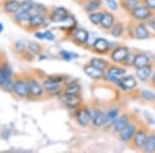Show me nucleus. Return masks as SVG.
Returning <instances> with one entry per match:
<instances>
[{
    "label": "nucleus",
    "instance_id": "dca6fc26",
    "mask_svg": "<svg viewBox=\"0 0 155 153\" xmlns=\"http://www.w3.org/2000/svg\"><path fill=\"white\" fill-rule=\"evenodd\" d=\"M92 50L95 52L96 54L104 55L109 52L110 50V42L104 38H96L92 45Z\"/></svg>",
    "mask_w": 155,
    "mask_h": 153
},
{
    "label": "nucleus",
    "instance_id": "09e8293b",
    "mask_svg": "<svg viewBox=\"0 0 155 153\" xmlns=\"http://www.w3.org/2000/svg\"><path fill=\"white\" fill-rule=\"evenodd\" d=\"M4 64H5V62H3V60H2L1 58H0V69H1V67L3 66Z\"/></svg>",
    "mask_w": 155,
    "mask_h": 153
},
{
    "label": "nucleus",
    "instance_id": "20e7f679",
    "mask_svg": "<svg viewBox=\"0 0 155 153\" xmlns=\"http://www.w3.org/2000/svg\"><path fill=\"white\" fill-rule=\"evenodd\" d=\"M130 16L132 17V19H134L136 21L139 22L148 21L153 16V12L151 9H149L146 5H137L130 12Z\"/></svg>",
    "mask_w": 155,
    "mask_h": 153
},
{
    "label": "nucleus",
    "instance_id": "f03ea898",
    "mask_svg": "<svg viewBox=\"0 0 155 153\" xmlns=\"http://www.w3.org/2000/svg\"><path fill=\"white\" fill-rule=\"evenodd\" d=\"M126 75V69L124 67L117 66V65H110L107 69L104 72V80L117 84L120 80Z\"/></svg>",
    "mask_w": 155,
    "mask_h": 153
},
{
    "label": "nucleus",
    "instance_id": "412c9836",
    "mask_svg": "<svg viewBox=\"0 0 155 153\" xmlns=\"http://www.w3.org/2000/svg\"><path fill=\"white\" fill-rule=\"evenodd\" d=\"M115 24V16L114 14L110 12H104V16H102L101 22V27L104 30H111Z\"/></svg>",
    "mask_w": 155,
    "mask_h": 153
},
{
    "label": "nucleus",
    "instance_id": "393cba45",
    "mask_svg": "<svg viewBox=\"0 0 155 153\" xmlns=\"http://www.w3.org/2000/svg\"><path fill=\"white\" fill-rule=\"evenodd\" d=\"M136 75L140 81H142V82L148 81V79L152 75V65L150 64V65H147V66L142 67V68L137 69Z\"/></svg>",
    "mask_w": 155,
    "mask_h": 153
},
{
    "label": "nucleus",
    "instance_id": "ea45409f",
    "mask_svg": "<svg viewBox=\"0 0 155 153\" xmlns=\"http://www.w3.org/2000/svg\"><path fill=\"white\" fill-rule=\"evenodd\" d=\"M60 56L62 57L65 61H71L74 58H77L78 55L71 53V52H67V51H61L60 52Z\"/></svg>",
    "mask_w": 155,
    "mask_h": 153
},
{
    "label": "nucleus",
    "instance_id": "0eeeda50",
    "mask_svg": "<svg viewBox=\"0 0 155 153\" xmlns=\"http://www.w3.org/2000/svg\"><path fill=\"white\" fill-rule=\"evenodd\" d=\"M130 53L129 49L125 46H119L112 51L111 55V60L114 62V63L117 64H123V62L125 61V59L127 58V56Z\"/></svg>",
    "mask_w": 155,
    "mask_h": 153
},
{
    "label": "nucleus",
    "instance_id": "6e6552de",
    "mask_svg": "<svg viewBox=\"0 0 155 153\" xmlns=\"http://www.w3.org/2000/svg\"><path fill=\"white\" fill-rule=\"evenodd\" d=\"M76 119L77 122L79 123L81 126H88V125L91 123V110H89L88 108L86 107H82L79 108V110L77 111L76 114Z\"/></svg>",
    "mask_w": 155,
    "mask_h": 153
},
{
    "label": "nucleus",
    "instance_id": "37998d69",
    "mask_svg": "<svg viewBox=\"0 0 155 153\" xmlns=\"http://www.w3.org/2000/svg\"><path fill=\"white\" fill-rule=\"evenodd\" d=\"M107 6L112 9V11H117L118 9V2L117 0H106Z\"/></svg>",
    "mask_w": 155,
    "mask_h": 153
},
{
    "label": "nucleus",
    "instance_id": "f257e3e1",
    "mask_svg": "<svg viewBox=\"0 0 155 153\" xmlns=\"http://www.w3.org/2000/svg\"><path fill=\"white\" fill-rule=\"evenodd\" d=\"M64 81V78L62 76H50L42 82V87L45 91L51 96L61 95L63 92L62 89V83Z\"/></svg>",
    "mask_w": 155,
    "mask_h": 153
},
{
    "label": "nucleus",
    "instance_id": "a18cd8bd",
    "mask_svg": "<svg viewBox=\"0 0 155 153\" xmlns=\"http://www.w3.org/2000/svg\"><path fill=\"white\" fill-rule=\"evenodd\" d=\"M148 26H150V28L153 30V32L155 33V18H151L148 20Z\"/></svg>",
    "mask_w": 155,
    "mask_h": 153
},
{
    "label": "nucleus",
    "instance_id": "e433bc0d",
    "mask_svg": "<svg viewBox=\"0 0 155 153\" xmlns=\"http://www.w3.org/2000/svg\"><path fill=\"white\" fill-rule=\"evenodd\" d=\"M34 7V3L32 0H23L21 2V9L20 11H23V12H32Z\"/></svg>",
    "mask_w": 155,
    "mask_h": 153
},
{
    "label": "nucleus",
    "instance_id": "4c0bfd02",
    "mask_svg": "<svg viewBox=\"0 0 155 153\" xmlns=\"http://www.w3.org/2000/svg\"><path fill=\"white\" fill-rule=\"evenodd\" d=\"M141 97L147 101H155V93L150 90H143L141 91Z\"/></svg>",
    "mask_w": 155,
    "mask_h": 153
},
{
    "label": "nucleus",
    "instance_id": "79ce46f5",
    "mask_svg": "<svg viewBox=\"0 0 155 153\" xmlns=\"http://www.w3.org/2000/svg\"><path fill=\"white\" fill-rule=\"evenodd\" d=\"M144 5H146L152 12H155V0H142Z\"/></svg>",
    "mask_w": 155,
    "mask_h": 153
},
{
    "label": "nucleus",
    "instance_id": "f3484780",
    "mask_svg": "<svg viewBox=\"0 0 155 153\" xmlns=\"http://www.w3.org/2000/svg\"><path fill=\"white\" fill-rule=\"evenodd\" d=\"M84 72L92 80H101L104 78V72L97 68L92 64H87L84 66Z\"/></svg>",
    "mask_w": 155,
    "mask_h": 153
},
{
    "label": "nucleus",
    "instance_id": "9d476101",
    "mask_svg": "<svg viewBox=\"0 0 155 153\" xmlns=\"http://www.w3.org/2000/svg\"><path fill=\"white\" fill-rule=\"evenodd\" d=\"M137 129V125L136 123H134V122H129L125 128L119 132L120 140L124 143L130 142L132 140V138H134V134H136Z\"/></svg>",
    "mask_w": 155,
    "mask_h": 153
},
{
    "label": "nucleus",
    "instance_id": "4be33fe9",
    "mask_svg": "<svg viewBox=\"0 0 155 153\" xmlns=\"http://www.w3.org/2000/svg\"><path fill=\"white\" fill-rule=\"evenodd\" d=\"M32 16V14L30 12H23V11H19L16 15H14V22L16 24L20 25V26H25L24 24H28L30 17Z\"/></svg>",
    "mask_w": 155,
    "mask_h": 153
},
{
    "label": "nucleus",
    "instance_id": "aec40b11",
    "mask_svg": "<svg viewBox=\"0 0 155 153\" xmlns=\"http://www.w3.org/2000/svg\"><path fill=\"white\" fill-rule=\"evenodd\" d=\"M118 117H119V108H111L109 111L106 112L104 127H106V128L112 127V125L114 124V122L116 121Z\"/></svg>",
    "mask_w": 155,
    "mask_h": 153
},
{
    "label": "nucleus",
    "instance_id": "473e14b6",
    "mask_svg": "<svg viewBox=\"0 0 155 153\" xmlns=\"http://www.w3.org/2000/svg\"><path fill=\"white\" fill-rule=\"evenodd\" d=\"M27 51L30 52L33 55H38L41 53L42 48L39 44L37 42H29L28 45H27Z\"/></svg>",
    "mask_w": 155,
    "mask_h": 153
},
{
    "label": "nucleus",
    "instance_id": "a211bd4d",
    "mask_svg": "<svg viewBox=\"0 0 155 153\" xmlns=\"http://www.w3.org/2000/svg\"><path fill=\"white\" fill-rule=\"evenodd\" d=\"M134 36L137 39H147L150 37V32L148 28H147V25L144 23H137L134 25Z\"/></svg>",
    "mask_w": 155,
    "mask_h": 153
},
{
    "label": "nucleus",
    "instance_id": "49530a36",
    "mask_svg": "<svg viewBox=\"0 0 155 153\" xmlns=\"http://www.w3.org/2000/svg\"><path fill=\"white\" fill-rule=\"evenodd\" d=\"M35 37L38 39H45V32H35Z\"/></svg>",
    "mask_w": 155,
    "mask_h": 153
},
{
    "label": "nucleus",
    "instance_id": "ddd939ff",
    "mask_svg": "<svg viewBox=\"0 0 155 153\" xmlns=\"http://www.w3.org/2000/svg\"><path fill=\"white\" fill-rule=\"evenodd\" d=\"M61 100L63 104L68 108V109H77L80 108L82 104V97L81 95H65L61 94Z\"/></svg>",
    "mask_w": 155,
    "mask_h": 153
},
{
    "label": "nucleus",
    "instance_id": "f8f14e48",
    "mask_svg": "<svg viewBox=\"0 0 155 153\" xmlns=\"http://www.w3.org/2000/svg\"><path fill=\"white\" fill-rule=\"evenodd\" d=\"M117 85L124 91H131L134 88H137V82L136 80V78L134 76H124L120 81L117 83Z\"/></svg>",
    "mask_w": 155,
    "mask_h": 153
},
{
    "label": "nucleus",
    "instance_id": "5701e85b",
    "mask_svg": "<svg viewBox=\"0 0 155 153\" xmlns=\"http://www.w3.org/2000/svg\"><path fill=\"white\" fill-rule=\"evenodd\" d=\"M44 18L45 17H41L39 15L32 14L26 27L30 30H36L41 28V27H42V24H44Z\"/></svg>",
    "mask_w": 155,
    "mask_h": 153
},
{
    "label": "nucleus",
    "instance_id": "2f4dec72",
    "mask_svg": "<svg viewBox=\"0 0 155 153\" xmlns=\"http://www.w3.org/2000/svg\"><path fill=\"white\" fill-rule=\"evenodd\" d=\"M143 151L148 153L155 152V134H150L148 135V139L146 141Z\"/></svg>",
    "mask_w": 155,
    "mask_h": 153
},
{
    "label": "nucleus",
    "instance_id": "c756f323",
    "mask_svg": "<svg viewBox=\"0 0 155 153\" xmlns=\"http://www.w3.org/2000/svg\"><path fill=\"white\" fill-rule=\"evenodd\" d=\"M124 30H125V27H124L123 23L117 22V23H115L113 25V27L110 30V32H111V34L114 37H121L124 33Z\"/></svg>",
    "mask_w": 155,
    "mask_h": 153
},
{
    "label": "nucleus",
    "instance_id": "39448f33",
    "mask_svg": "<svg viewBox=\"0 0 155 153\" xmlns=\"http://www.w3.org/2000/svg\"><path fill=\"white\" fill-rule=\"evenodd\" d=\"M27 85H28V92L29 96L31 98H41L44 95V87L42 85L39 84V82L37 80L33 79V78H28L26 79Z\"/></svg>",
    "mask_w": 155,
    "mask_h": 153
},
{
    "label": "nucleus",
    "instance_id": "9b49d317",
    "mask_svg": "<svg viewBox=\"0 0 155 153\" xmlns=\"http://www.w3.org/2000/svg\"><path fill=\"white\" fill-rule=\"evenodd\" d=\"M21 9V2L19 0H3L2 11L5 14L14 16Z\"/></svg>",
    "mask_w": 155,
    "mask_h": 153
},
{
    "label": "nucleus",
    "instance_id": "f704fd0d",
    "mask_svg": "<svg viewBox=\"0 0 155 153\" xmlns=\"http://www.w3.org/2000/svg\"><path fill=\"white\" fill-rule=\"evenodd\" d=\"M14 51L16 54H24L27 51V46L21 41H17L14 42Z\"/></svg>",
    "mask_w": 155,
    "mask_h": 153
},
{
    "label": "nucleus",
    "instance_id": "7ed1b4c3",
    "mask_svg": "<svg viewBox=\"0 0 155 153\" xmlns=\"http://www.w3.org/2000/svg\"><path fill=\"white\" fill-rule=\"evenodd\" d=\"M148 135H149V132L145 127H137L136 134H134V138H132V140H131L134 149L143 150L145 144H146L147 139H148Z\"/></svg>",
    "mask_w": 155,
    "mask_h": 153
},
{
    "label": "nucleus",
    "instance_id": "bb28decb",
    "mask_svg": "<svg viewBox=\"0 0 155 153\" xmlns=\"http://www.w3.org/2000/svg\"><path fill=\"white\" fill-rule=\"evenodd\" d=\"M81 92V87L80 85L76 82H71L69 84H67L63 89L62 94L65 95H79Z\"/></svg>",
    "mask_w": 155,
    "mask_h": 153
},
{
    "label": "nucleus",
    "instance_id": "7c9ffc66",
    "mask_svg": "<svg viewBox=\"0 0 155 153\" xmlns=\"http://www.w3.org/2000/svg\"><path fill=\"white\" fill-rule=\"evenodd\" d=\"M90 64L94 65L95 67H97V68L101 69V71L106 72L107 69V67L110 66V63L107 61V60L104 59H101V58H92L90 59Z\"/></svg>",
    "mask_w": 155,
    "mask_h": 153
},
{
    "label": "nucleus",
    "instance_id": "2eb2a0df",
    "mask_svg": "<svg viewBox=\"0 0 155 153\" xmlns=\"http://www.w3.org/2000/svg\"><path fill=\"white\" fill-rule=\"evenodd\" d=\"M68 16H69L68 11H67L66 8H64V7H56V8H54L53 12L49 15L51 21L55 22V23H59V22L62 23Z\"/></svg>",
    "mask_w": 155,
    "mask_h": 153
},
{
    "label": "nucleus",
    "instance_id": "a878e982",
    "mask_svg": "<svg viewBox=\"0 0 155 153\" xmlns=\"http://www.w3.org/2000/svg\"><path fill=\"white\" fill-rule=\"evenodd\" d=\"M11 78H12V69H11V67L5 63L1 67V69H0V88H1Z\"/></svg>",
    "mask_w": 155,
    "mask_h": 153
},
{
    "label": "nucleus",
    "instance_id": "423d86ee",
    "mask_svg": "<svg viewBox=\"0 0 155 153\" xmlns=\"http://www.w3.org/2000/svg\"><path fill=\"white\" fill-rule=\"evenodd\" d=\"M71 39L72 42L77 46H83L86 45L89 41V32L84 28H77L74 29L71 33Z\"/></svg>",
    "mask_w": 155,
    "mask_h": 153
},
{
    "label": "nucleus",
    "instance_id": "8fccbe9b",
    "mask_svg": "<svg viewBox=\"0 0 155 153\" xmlns=\"http://www.w3.org/2000/svg\"><path fill=\"white\" fill-rule=\"evenodd\" d=\"M2 30H3V26H2V24L0 23V32H1Z\"/></svg>",
    "mask_w": 155,
    "mask_h": 153
},
{
    "label": "nucleus",
    "instance_id": "cd10ccee",
    "mask_svg": "<svg viewBox=\"0 0 155 153\" xmlns=\"http://www.w3.org/2000/svg\"><path fill=\"white\" fill-rule=\"evenodd\" d=\"M139 3L140 0H120V4H121L122 8L129 14L139 5Z\"/></svg>",
    "mask_w": 155,
    "mask_h": 153
},
{
    "label": "nucleus",
    "instance_id": "6ab92c4d",
    "mask_svg": "<svg viewBox=\"0 0 155 153\" xmlns=\"http://www.w3.org/2000/svg\"><path fill=\"white\" fill-rule=\"evenodd\" d=\"M91 123L94 127H101L104 126V118H106V112H104L101 109L91 110Z\"/></svg>",
    "mask_w": 155,
    "mask_h": 153
},
{
    "label": "nucleus",
    "instance_id": "b1692460",
    "mask_svg": "<svg viewBox=\"0 0 155 153\" xmlns=\"http://www.w3.org/2000/svg\"><path fill=\"white\" fill-rule=\"evenodd\" d=\"M150 64H151V61H150V58L146 54H144V53L136 54L134 62V68L139 69V68H142V67L147 66V65H150Z\"/></svg>",
    "mask_w": 155,
    "mask_h": 153
},
{
    "label": "nucleus",
    "instance_id": "c9c22d12",
    "mask_svg": "<svg viewBox=\"0 0 155 153\" xmlns=\"http://www.w3.org/2000/svg\"><path fill=\"white\" fill-rule=\"evenodd\" d=\"M32 11H35V12L34 14H36V15H39V16H41V17H47V16H49V14H48V8H47L45 5H42V4L41 3H37V4H34V7H33V9Z\"/></svg>",
    "mask_w": 155,
    "mask_h": 153
},
{
    "label": "nucleus",
    "instance_id": "de8ad7c7",
    "mask_svg": "<svg viewBox=\"0 0 155 153\" xmlns=\"http://www.w3.org/2000/svg\"><path fill=\"white\" fill-rule=\"evenodd\" d=\"M151 83H152V85L155 87V71H154V74H153V76L151 77Z\"/></svg>",
    "mask_w": 155,
    "mask_h": 153
},
{
    "label": "nucleus",
    "instance_id": "c85d7f7f",
    "mask_svg": "<svg viewBox=\"0 0 155 153\" xmlns=\"http://www.w3.org/2000/svg\"><path fill=\"white\" fill-rule=\"evenodd\" d=\"M101 6V0H90V1H87L86 5L84 6V9L86 12L91 14V12L98 11Z\"/></svg>",
    "mask_w": 155,
    "mask_h": 153
},
{
    "label": "nucleus",
    "instance_id": "c03bdc74",
    "mask_svg": "<svg viewBox=\"0 0 155 153\" xmlns=\"http://www.w3.org/2000/svg\"><path fill=\"white\" fill-rule=\"evenodd\" d=\"M45 39H47V41H54L55 39L54 33L52 31H50V30H46L45 31Z\"/></svg>",
    "mask_w": 155,
    "mask_h": 153
},
{
    "label": "nucleus",
    "instance_id": "58836bf2",
    "mask_svg": "<svg viewBox=\"0 0 155 153\" xmlns=\"http://www.w3.org/2000/svg\"><path fill=\"white\" fill-rule=\"evenodd\" d=\"M15 81H16V80H14L12 78H11V79H9L8 81H7L5 84L1 87V89L5 92H8V93H12V92H14Z\"/></svg>",
    "mask_w": 155,
    "mask_h": 153
},
{
    "label": "nucleus",
    "instance_id": "4468645a",
    "mask_svg": "<svg viewBox=\"0 0 155 153\" xmlns=\"http://www.w3.org/2000/svg\"><path fill=\"white\" fill-rule=\"evenodd\" d=\"M129 122H130V116H129L127 113L119 115V117L117 118V120L114 122V124L112 125V129H113L114 132L119 134L121 130H123L125 128Z\"/></svg>",
    "mask_w": 155,
    "mask_h": 153
},
{
    "label": "nucleus",
    "instance_id": "3c124183",
    "mask_svg": "<svg viewBox=\"0 0 155 153\" xmlns=\"http://www.w3.org/2000/svg\"><path fill=\"white\" fill-rule=\"evenodd\" d=\"M84 1H90V0H84Z\"/></svg>",
    "mask_w": 155,
    "mask_h": 153
},
{
    "label": "nucleus",
    "instance_id": "a19ab883",
    "mask_svg": "<svg viewBox=\"0 0 155 153\" xmlns=\"http://www.w3.org/2000/svg\"><path fill=\"white\" fill-rule=\"evenodd\" d=\"M134 57H136V55L129 53V55L127 56V58L125 59V61L123 62V64L125 65V66L127 67H130V66H134Z\"/></svg>",
    "mask_w": 155,
    "mask_h": 153
},
{
    "label": "nucleus",
    "instance_id": "1a4fd4ad",
    "mask_svg": "<svg viewBox=\"0 0 155 153\" xmlns=\"http://www.w3.org/2000/svg\"><path fill=\"white\" fill-rule=\"evenodd\" d=\"M14 94L19 98H27L29 96L28 85L25 79H16L14 86Z\"/></svg>",
    "mask_w": 155,
    "mask_h": 153
},
{
    "label": "nucleus",
    "instance_id": "72a5a7b5",
    "mask_svg": "<svg viewBox=\"0 0 155 153\" xmlns=\"http://www.w3.org/2000/svg\"><path fill=\"white\" fill-rule=\"evenodd\" d=\"M102 16H104V12H94L89 14V20H90V22H91L92 24L97 26V25H101Z\"/></svg>",
    "mask_w": 155,
    "mask_h": 153
}]
</instances>
